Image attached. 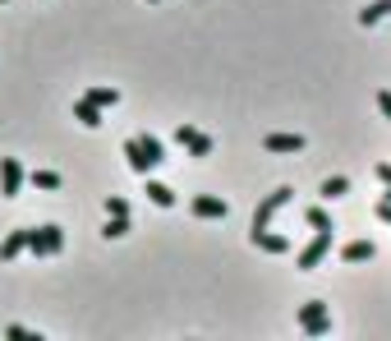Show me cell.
I'll return each mask as SVG.
<instances>
[{
  "instance_id": "cell-6",
  "label": "cell",
  "mask_w": 391,
  "mask_h": 341,
  "mask_svg": "<svg viewBox=\"0 0 391 341\" xmlns=\"http://www.w3.org/2000/svg\"><path fill=\"white\" fill-rule=\"evenodd\" d=\"M189 208H193V217H203V221H226L230 203H226V199H212V194H198Z\"/></svg>"
},
{
  "instance_id": "cell-15",
  "label": "cell",
  "mask_w": 391,
  "mask_h": 341,
  "mask_svg": "<svg viewBox=\"0 0 391 341\" xmlns=\"http://www.w3.org/2000/svg\"><path fill=\"white\" fill-rule=\"evenodd\" d=\"M143 194H148L156 208H175V189H166L161 180H148V184H143Z\"/></svg>"
},
{
  "instance_id": "cell-19",
  "label": "cell",
  "mask_w": 391,
  "mask_h": 341,
  "mask_svg": "<svg viewBox=\"0 0 391 341\" xmlns=\"http://www.w3.org/2000/svg\"><path fill=\"white\" fill-rule=\"evenodd\" d=\"M102 236H106V240H120V236H129V217H106Z\"/></svg>"
},
{
  "instance_id": "cell-24",
  "label": "cell",
  "mask_w": 391,
  "mask_h": 341,
  "mask_svg": "<svg viewBox=\"0 0 391 341\" xmlns=\"http://www.w3.org/2000/svg\"><path fill=\"white\" fill-rule=\"evenodd\" d=\"M377 111L391 120V88H377Z\"/></svg>"
},
{
  "instance_id": "cell-12",
  "label": "cell",
  "mask_w": 391,
  "mask_h": 341,
  "mask_svg": "<svg viewBox=\"0 0 391 341\" xmlns=\"http://www.w3.org/2000/svg\"><path fill=\"white\" fill-rule=\"evenodd\" d=\"M74 120L87 125V130H97V125H102V106H92L87 97H78V102H74Z\"/></svg>"
},
{
  "instance_id": "cell-13",
  "label": "cell",
  "mask_w": 391,
  "mask_h": 341,
  "mask_svg": "<svg viewBox=\"0 0 391 341\" xmlns=\"http://www.w3.org/2000/svg\"><path fill=\"white\" fill-rule=\"evenodd\" d=\"M387 14H391V0H368V5L359 9V23H364V28H373V23H382Z\"/></svg>"
},
{
  "instance_id": "cell-9",
  "label": "cell",
  "mask_w": 391,
  "mask_h": 341,
  "mask_svg": "<svg viewBox=\"0 0 391 341\" xmlns=\"http://www.w3.org/2000/svg\"><path fill=\"white\" fill-rule=\"evenodd\" d=\"M262 148L267 152H304V134H267Z\"/></svg>"
},
{
  "instance_id": "cell-1",
  "label": "cell",
  "mask_w": 391,
  "mask_h": 341,
  "mask_svg": "<svg viewBox=\"0 0 391 341\" xmlns=\"http://www.w3.org/2000/svg\"><path fill=\"white\" fill-rule=\"evenodd\" d=\"M28 249H33L37 258L60 254V249H65V231H60V226H37V231H28Z\"/></svg>"
},
{
  "instance_id": "cell-16",
  "label": "cell",
  "mask_w": 391,
  "mask_h": 341,
  "mask_svg": "<svg viewBox=\"0 0 391 341\" xmlns=\"http://www.w3.org/2000/svg\"><path fill=\"white\" fill-rule=\"evenodd\" d=\"M87 102H92V106H102V111H106V106H115V102H120V93H115V88H87Z\"/></svg>"
},
{
  "instance_id": "cell-27",
  "label": "cell",
  "mask_w": 391,
  "mask_h": 341,
  "mask_svg": "<svg viewBox=\"0 0 391 341\" xmlns=\"http://www.w3.org/2000/svg\"><path fill=\"white\" fill-rule=\"evenodd\" d=\"M382 189H387V194H382V199H387V203H391V184H382Z\"/></svg>"
},
{
  "instance_id": "cell-23",
  "label": "cell",
  "mask_w": 391,
  "mask_h": 341,
  "mask_svg": "<svg viewBox=\"0 0 391 341\" xmlns=\"http://www.w3.org/2000/svg\"><path fill=\"white\" fill-rule=\"evenodd\" d=\"M5 337H9V341H42L37 332H28L23 323H9V327H5Z\"/></svg>"
},
{
  "instance_id": "cell-4",
  "label": "cell",
  "mask_w": 391,
  "mask_h": 341,
  "mask_svg": "<svg viewBox=\"0 0 391 341\" xmlns=\"http://www.w3.org/2000/svg\"><path fill=\"white\" fill-rule=\"evenodd\" d=\"M290 199H295V189H272L267 199L258 203V212H253V226H249V231H262V226H272V217H277V212L286 208Z\"/></svg>"
},
{
  "instance_id": "cell-2",
  "label": "cell",
  "mask_w": 391,
  "mask_h": 341,
  "mask_svg": "<svg viewBox=\"0 0 391 341\" xmlns=\"http://www.w3.org/2000/svg\"><path fill=\"white\" fill-rule=\"evenodd\" d=\"M299 327H304V337H327L331 332V314L322 300H309L304 309H299Z\"/></svg>"
},
{
  "instance_id": "cell-8",
  "label": "cell",
  "mask_w": 391,
  "mask_h": 341,
  "mask_svg": "<svg viewBox=\"0 0 391 341\" xmlns=\"http://www.w3.org/2000/svg\"><path fill=\"white\" fill-rule=\"evenodd\" d=\"M249 240H253V249H262V254H286V249H290V240H286V236H277L272 226L249 231Z\"/></svg>"
},
{
  "instance_id": "cell-22",
  "label": "cell",
  "mask_w": 391,
  "mask_h": 341,
  "mask_svg": "<svg viewBox=\"0 0 391 341\" xmlns=\"http://www.w3.org/2000/svg\"><path fill=\"white\" fill-rule=\"evenodd\" d=\"M106 217H129V199L111 194V199H106Z\"/></svg>"
},
{
  "instance_id": "cell-21",
  "label": "cell",
  "mask_w": 391,
  "mask_h": 341,
  "mask_svg": "<svg viewBox=\"0 0 391 341\" xmlns=\"http://www.w3.org/2000/svg\"><path fill=\"white\" fill-rule=\"evenodd\" d=\"M143 152H148V157H152V167H161V162H166V152H161V139H152V134H143Z\"/></svg>"
},
{
  "instance_id": "cell-17",
  "label": "cell",
  "mask_w": 391,
  "mask_h": 341,
  "mask_svg": "<svg viewBox=\"0 0 391 341\" xmlns=\"http://www.w3.org/2000/svg\"><path fill=\"white\" fill-rule=\"evenodd\" d=\"M318 194H322V199H341V194H350V180H346V175H327Z\"/></svg>"
},
{
  "instance_id": "cell-20",
  "label": "cell",
  "mask_w": 391,
  "mask_h": 341,
  "mask_svg": "<svg viewBox=\"0 0 391 341\" xmlns=\"http://www.w3.org/2000/svg\"><path fill=\"white\" fill-rule=\"evenodd\" d=\"M304 221H309L313 231H336V226H331V217H327V208H309Z\"/></svg>"
},
{
  "instance_id": "cell-11",
  "label": "cell",
  "mask_w": 391,
  "mask_h": 341,
  "mask_svg": "<svg viewBox=\"0 0 391 341\" xmlns=\"http://www.w3.org/2000/svg\"><path fill=\"white\" fill-rule=\"evenodd\" d=\"M373 254H377V245H373V240H350V245L341 249V258H346V263H368Z\"/></svg>"
},
{
  "instance_id": "cell-10",
  "label": "cell",
  "mask_w": 391,
  "mask_h": 341,
  "mask_svg": "<svg viewBox=\"0 0 391 341\" xmlns=\"http://www.w3.org/2000/svg\"><path fill=\"white\" fill-rule=\"evenodd\" d=\"M23 249H28V231H9V236L0 240V258H5V263H14Z\"/></svg>"
},
{
  "instance_id": "cell-18",
  "label": "cell",
  "mask_w": 391,
  "mask_h": 341,
  "mask_svg": "<svg viewBox=\"0 0 391 341\" xmlns=\"http://www.w3.org/2000/svg\"><path fill=\"white\" fill-rule=\"evenodd\" d=\"M28 180H33V189H46V194L60 189V175H55V171H33Z\"/></svg>"
},
{
  "instance_id": "cell-28",
  "label": "cell",
  "mask_w": 391,
  "mask_h": 341,
  "mask_svg": "<svg viewBox=\"0 0 391 341\" xmlns=\"http://www.w3.org/2000/svg\"><path fill=\"white\" fill-rule=\"evenodd\" d=\"M0 5H9V0H0Z\"/></svg>"
},
{
  "instance_id": "cell-7",
  "label": "cell",
  "mask_w": 391,
  "mask_h": 341,
  "mask_svg": "<svg viewBox=\"0 0 391 341\" xmlns=\"http://www.w3.org/2000/svg\"><path fill=\"white\" fill-rule=\"evenodd\" d=\"M18 189H23V167H18V157H5L0 162V194L18 199Z\"/></svg>"
},
{
  "instance_id": "cell-26",
  "label": "cell",
  "mask_w": 391,
  "mask_h": 341,
  "mask_svg": "<svg viewBox=\"0 0 391 341\" xmlns=\"http://www.w3.org/2000/svg\"><path fill=\"white\" fill-rule=\"evenodd\" d=\"M377 217H382V221H387V226H391V203H387V199H382V203H377Z\"/></svg>"
},
{
  "instance_id": "cell-3",
  "label": "cell",
  "mask_w": 391,
  "mask_h": 341,
  "mask_svg": "<svg viewBox=\"0 0 391 341\" xmlns=\"http://www.w3.org/2000/svg\"><path fill=\"white\" fill-rule=\"evenodd\" d=\"M331 240H336V231H318V236H313L309 240V245L304 249H299V268H304V272H313V268H322V258H327L331 254Z\"/></svg>"
},
{
  "instance_id": "cell-25",
  "label": "cell",
  "mask_w": 391,
  "mask_h": 341,
  "mask_svg": "<svg viewBox=\"0 0 391 341\" xmlns=\"http://www.w3.org/2000/svg\"><path fill=\"white\" fill-rule=\"evenodd\" d=\"M373 175H377L382 184H391V162H377V171H373Z\"/></svg>"
},
{
  "instance_id": "cell-5",
  "label": "cell",
  "mask_w": 391,
  "mask_h": 341,
  "mask_svg": "<svg viewBox=\"0 0 391 341\" xmlns=\"http://www.w3.org/2000/svg\"><path fill=\"white\" fill-rule=\"evenodd\" d=\"M175 143L189 148V157H212V139L203 130H193V125H180V130H175Z\"/></svg>"
},
{
  "instance_id": "cell-14",
  "label": "cell",
  "mask_w": 391,
  "mask_h": 341,
  "mask_svg": "<svg viewBox=\"0 0 391 341\" xmlns=\"http://www.w3.org/2000/svg\"><path fill=\"white\" fill-rule=\"evenodd\" d=\"M124 157H129V167L139 171V175H148V171H152V157L143 152V143H139V139H129V143H124Z\"/></svg>"
}]
</instances>
